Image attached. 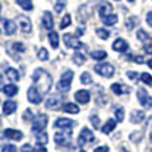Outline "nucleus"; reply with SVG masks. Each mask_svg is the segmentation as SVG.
<instances>
[{
	"mask_svg": "<svg viewBox=\"0 0 152 152\" xmlns=\"http://www.w3.org/2000/svg\"><path fill=\"white\" fill-rule=\"evenodd\" d=\"M32 80H34L35 86L37 87L39 91H42V94H45L51 89L52 87V77L47 71H44L43 68H37L32 75Z\"/></svg>",
	"mask_w": 152,
	"mask_h": 152,
	"instance_id": "1",
	"label": "nucleus"
},
{
	"mask_svg": "<svg viewBox=\"0 0 152 152\" xmlns=\"http://www.w3.org/2000/svg\"><path fill=\"white\" fill-rule=\"evenodd\" d=\"M72 79H74V72L72 71H66L63 75H61L60 80L58 83V89L59 91H63L67 92L69 88H71V84H72Z\"/></svg>",
	"mask_w": 152,
	"mask_h": 152,
	"instance_id": "2",
	"label": "nucleus"
},
{
	"mask_svg": "<svg viewBox=\"0 0 152 152\" xmlns=\"http://www.w3.org/2000/svg\"><path fill=\"white\" fill-rule=\"evenodd\" d=\"M48 124V116L45 113H39L36 118L34 119V123H32V131L34 132H42L44 131V128Z\"/></svg>",
	"mask_w": 152,
	"mask_h": 152,
	"instance_id": "3",
	"label": "nucleus"
},
{
	"mask_svg": "<svg viewBox=\"0 0 152 152\" xmlns=\"http://www.w3.org/2000/svg\"><path fill=\"white\" fill-rule=\"evenodd\" d=\"M95 71H96V74L103 76V77H112L113 74H115L113 66H111V64H108V63H102V64L95 66Z\"/></svg>",
	"mask_w": 152,
	"mask_h": 152,
	"instance_id": "4",
	"label": "nucleus"
},
{
	"mask_svg": "<svg viewBox=\"0 0 152 152\" xmlns=\"http://www.w3.org/2000/svg\"><path fill=\"white\" fill-rule=\"evenodd\" d=\"M27 97H28V100L32 103V104H40L43 100L42 92H39V89H37L36 86L29 87L28 91H27Z\"/></svg>",
	"mask_w": 152,
	"mask_h": 152,
	"instance_id": "5",
	"label": "nucleus"
},
{
	"mask_svg": "<svg viewBox=\"0 0 152 152\" xmlns=\"http://www.w3.org/2000/svg\"><path fill=\"white\" fill-rule=\"evenodd\" d=\"M136 96L139 103L143 105L144 108H151L152 107V97L148 95V92L143 88H139L136 92Z\"/></svg>",
	"mask_w": 152,
	"mask_h": 152,
	"instance_id": "6",
	"label": "nucleus"
},
{
	"mask_svg": "<svg viewBox=\"0 0 152 152\" xmlns=\"http://www.w3.org/2000/svg\"><path fill=\"white\" fill-rule=\"evenodd\" d=\"M63 40H64V43H66L67 47L72 48V50H79V48L83 47V43H81L76 36H74V35H71V34H66V35H64Z\"/></svg>",
	"mask_w": 152,
	"mask_h": 152,
	"instance_id": "7",
	"label": "nucleus"
},
{
	"mask_svg": "<svg viewBox=\"0 0 152 152\" xmlns=\"http://www.w3.org/2000/svg\"><path fill=\"white\" fill-rule=\"evenodd\" d=\"M95 140V136L94 134H92V131H89L87 127H84L83 129L80 131V135H79V145H84L87 144V143H92Z\"/></svg>",
	"mask_w": 152,
	"mask_h": 152,
	"instance_id": "8",
	"label": "nucleus"
},
{
	"mask_svg": "<svg viewBox=\"0 0 152 152\" xmlns=\"http://www.w3.org/2000/svg\"><path fill=\"white\" fill-rule=\"evenodd\" d=\"M72 137V131L67 132H56L55 134V142L59 145H67L69 143V139Z\"/></svg>",
	"mask_w": 152,
	"mask_h": 152,
	"instance_id": "9",
	"label": "nucleus"
},
{
	"mask_svg": "<svg viewBox=\"0 0 152 152\" xmlns=\"http://www.w3.org/2000/svg\"><path fill=\"white\" fill-rule=\"evenodd\" d=\"M61 104V97L59 95H52L45 100V107L50 110H59Z\"/></svg>",
	"mask_w": 152,
	"mask_h": 152,
	"instance_id": "10",
	"label": "nucleus"
},
{
	"mask_svg": "<svg viewBox=\"0 0 152 152\" xmlns=\"http://www.w3.org/2000/svg\"><path fill=\"white\" fill-rule=\"evenodd\" d=\"M18 21H19V26H20L21 31L26 32V34H29L32 31V24H31V20H29L27 16H23V15H19L18 18Z\"/></svg>",
	"mask_w": 152,
	"mask_h": 152,
	"instance_id": "11",
	"label": "nucleus"
},
{
	"mask_svg": "<svg viewBox=\"0 0 152 152\" xmlns=\"http://www.w3.org/2000/svg\"><path fill=\"white\" fill-rule=\"evenodd\" d=\"M75 99L76 102H79L80 104H87L91 99V94H89L88 89H80L75 94Z\"/></svg>",
	"mask_w": 152,
	"mask_h": 152,
	"instance_id": "12",
	"label": "nucleus"
},
{
	"mask_svg": "<svg viewBox=\"0 0 152 152\" xmlns=\"http://www.w3.org/2000/svg\"><path fill=\"white\" fill-rule=\"evenodd\" d=\"M3 136L7 139H12V140H21L23 139V132L18 131V129H12V128H7L3 132Z\"/></svg>",
	"mask_w": 152,
	"mask_h": 152,
	"instance_id": "13",
	"label": "nucleus"
},
{
	"mask_svg": "<svg viewBox=\"0 0 152 152\" xmlns=\"http://www.w3.org/2000/svg\"><path fill=\"white\" fill-rule=\"evenodd\" d=\"M53 126L58 127V128H61V129H69L75 126V121L71 120V119H67V118H60L55 121Z\"/></svg>",
	"mask_w": 152,
	"mask_h": 152,
	"instance_id": "14",
	"label": "nucleus"
},
{
	"mask_svg": "<svg viewBox=\"0 0 152 152\" xmlns=\"http://www.w3.org/2000/svg\"><path fill=\"white\" fill-rule=\"evenodd\" d=\"M112 48L116 52H126V51L128 50V43L124 39H121V37H118V39L112 43Z\"/></svg>",
	"mask_w": 152,
	"mask_h": 152,
	"instance_id": "15",
	"label": "nucleus"
},
{
	"mask_svg": "<svg viewBox=\"0 0 152 152\" xmlns=\"http://www.w3.org/2000/svg\"><path fill=\"white\" fill-rule=\"evenodd\" d=\"M42 24L45 29H52L53 27V18H52V13L45 11L43 13V19H42Z\"/></svg>",
	"mask_w": 152,
	"mask_h": 152,
	"instance_id": "16",
	"label": "nucleus"
},
{
	"mask_svg": "<svg viewBox=\"0 0 152 152\" xmlns=\"http://www.w3.org/2000/svg\"><path fill=\"white\" fill-rule=\"evenodd\" d=\"M16 108H18V103L15 100H7L3 104V112L5 115H11V113H13L16 111Z\"/></svg>",
	"mask_w": 152,
	"mask_h": 152,
	"instance_id": "17",
	"label": "nucleus"
},
{
	"mask_svg": "<svg viewBox=\"0 0 152 152\" xmlns=\"http://www.w3.org/2000/svg\"><path fill=\"white\" fill-rule=\"evenodd\" d=\"M144 118H145V113L143 112V111H137V110H135L134 112L131 113V123H134V124H139V123H142V121L144 120Z\"/></svg>",
	"mask_w": 152,
	"mask_h": 152,
	"instance_id": "18",
	"label": "nucleus"
},
{
	"mask_svg": "<svg viewBox=\"0 0 152 152\" xmlns=\"http://www.w3.org/2000/svg\"><path fill=\"white\" fill-rule=\"evenodd\" d=\"M111 89L113 91V94L116 95H123L124 92H129V88L127 86H124V84L121 83H115L111 86Z\"/></svg>",
	"mask_w": 152,
	"mask_h": 152,
	"instance_id": "19",
	"label": "nucleus"
},
{
	"mask_svg": "<svg viewBox=\"0 0 152 152\" xmlns=\"http://www.w3.org/2000/svg\"><path fill=\"white\" fill-rule=\"evenodd\" d=\"M1 91L4 92L7 96H15V95H18L19 88L15 86V84H8V86H4V87H3Z\"/></svg>",
	"mask_w": 152,
	"mask_h": 152,
	"instance_id": "20",
	"label": "nucleus"
},
{
	"mask_svg": "<svg viewBox=\"0 0 152 152\" xmlns=\"http://www.w3.org/2000/svg\"><path fill=\"white\" fill-rule=\"evenodd\" d=\"M115 128H116V121L113 120V119H110V120H107V123L102 127V132L103 134H110V132H112Z\"/></svg>",
	"mask_w": 152,
	"mask_h": 152,
	"instance_id": "21",
	"label": "nucleus"
},
{
	"mask_svg": "<svg viewBox=\"0 0 152 152\" xmlns=\"http://www.w3.org/2000/svg\"><path fill=\"white\" fill-rule=\"evenodd\" d=\"M4 31L7 35H12L16 32V24L12 20H4Z\"/></svg>",
	"mask_w": 152,
	"mask_h": 152,
	"instance_id": "22",
	"label": "nucleus"
},
{
	"mask_svg": "<svg viewBox=\"0 0 152 152\" xmlns=\"http://www.w3.org/2000/svg\"><path fill=\"white\" fill-rule=\"evenodd\" d=\"M99 13H100L102 18H104V16L112 13V5H111L110 3H103V4L100 5V8H99Z\"/></svg>",
	"mask_w": 152,
	"mask_h": 152,
	"instance_id": "23",
	"label": "nucleus"
},
{
	"mask_svg": "<svg viewBox=\"0 0 152 152\" xmlns=\"http://www.w3.org/2000/svg\"><path fill=\"white\" fill-rule=\"evenodd\" d=\"M102 20L105 26H113V24L118 23V15H115V13H110V15L102 18Z\"/></svg>",
	"mask_w": 152,
	"mask_h": 152,
	"instance_id": "24",
	"label": "nucleus"
},
{
	"mask_svg": "<svg viewBox=\"0 0 152 152\" xmlns=\"http://www.w3.org/2000/svg\"><path fill=\"white\" fill-rule=\"evenodd\" d=\"M63 110H64V112L72 113V115H76V113H79V111H80L77 105L74 104V103H67V104H64Z\"/></svg>",
	"mask_w": 152,
	"mask_h": 152,
	"instance_id": "25",
	"label": "nucleus"
},
{
	"mask_svg": "<svg viewBox=\"0 0 152 152\" xmlns=\"http://www.w3.org/2000/svg\"><path fill=\"white\" fill-rule=\"evenodd\" d=\"M48 40H50L52 48L59 47V35H58V32H55V31L50 32V35H48Z\"/></svg>",
	"mask_w": 152,
	"mask_h": 152,
	"instance_id": "26",
	"label": "nucleus"
},
{
	"mask_svg": "<svg viewBox=\"0 0 152 152\" xmlns=\"http://www.w3.org/2000/svg\"><path fill=\"white\" fill-rule=\"evenodd\" d=\"M72 61L76 64V66H81V64L86 63V56L81 52H75L72 55Z\"/></svg>",
	"mask_w": 152,
	"mask_h": 152,
	"instance_id": "27",
	"label": "nucleus"
},
{
	"mask_svg": "<svg viewBox=\"0 0 152 152\" xmlns=\"http://www.w3.org/2000/svg\"><path fill=\"white\" fill-rule=\"evenodd\" d=\"M16 3H18V5H20V7L26 11L34 10V4H32L31 0H16Z\"/></svg>",
	"mask_w": 152,
	"mask_h": 152,
	"instance_id": "28",
	"label": "nucleus"
},
{
	"mask_svg": "<svg viewBox=\"0 0 152 152\" xmlns=\"http://www.w3.org/2000/svg\"><path fill=\"white\" fill-rule=\"evenodd\" d=\"M5 74H7V77L10 79L11 81H18L19 80V72H18V69L8 68L7 71H5Z\"/></svg>",
	"mask_w": 152,
	"mask_h": 152,
	"instance_id": "29",
	"label": "nucleus"
},
{
	"mask_svg": "<svg viewBox=\"0 0 152 152\" xmlns=\"http://www.w3.org/2000/svg\"><path fill=\"white\" fill-rule=\"evenodd\" d=\"M36 142H37V144H39V145H45L48 143V135L45 134L44 131L39 132V134H37V136H36Z\"/></svg>",
	"mask_w": 152,
	"mask_h": 152,
	"instance_id": "30",
	"label": "nucleus"
},
{
	"mask_svg": "<svg viewBox=\"0 0 152 152\" xmlns=\"http://www.w3.org/2000/svg\"><path fill=\"white\" fill-rule=\"evenodd\" d=\"M91 58L95 59V60H103V59L107 58V52L105 51H92Z\"/></svg>",
	"mask_w": 152,
	"mask_h": 152,
	"instance_id": "31",
	"label": "nucleus"
},
{
	"mask_svg": "<svg viewBox=\"0 0 152 152\" xmlns=\"http://www.w3.org/2000/svg\"><path fill=\"white\" fill-rule=\"evenodd\" d=\"M137 24H139V19H137L136 16H129L126 21V26L128 29H132L135 26H137Z\"/></svg>",
	"mask_w": 152,
	"mask_h": 152,
	"instance_id": "32",
	"label": "nucleus"
},
{
	"mask_svg": "<svg viewBox=\"0 0 152 152\" xmlns=\"http://www.w3.org/2000/svg\"><path fill=\"white\" fill-rule=\"evenodd\" d=\"M71 21H72L71 15H69V13H66V15L63 16V19H61V21H60V28H61V29L67 28V27L71 24Z\"/></svg>",
	"mask_w": 152,
	"mask_h": 152,
	"instance_id": "33",
	"label": "nucleus"
},
{
	"mask_svg": "<svg viewBox=\"0 0 152 152\" xmlns=\"http://www.w3.org/2000/svg\"><path fill=\"white\" fill-rule=\"evenodd\" d=\"M48 56H50V53H48L47 48H43V47H42L39 51H37V58H39L42 61H45V60H47Z\"/></svg>",
	"mask_w": 152,
	"mask_h": 152,
	"instance_id": "34",
	"label": "nucleus"
},
{
	"mask_svg": "<svg viewBox=\"0 0 152 152\" xmlns=\"http://www.w3.org/2000/svg\"><path fill=\"white\" fill-rule=\"evenodd\" d=\"M115 116H116V121H118V123H121V121L124 120V108H121V107L116 108Z\"/></svg>",
	"mask_w": 152,
	"mask_h": 152,
	"instance_id": "35",
	"label": "nucleus"
},
{
	"mask_svg": "<svg viewBox=\"0 0 152 152\" xmlns=\"http://www.w3.org/2000/svg\"><path fill=\"white\" fill-rule=\"evenodd\" d=\"M80 81L83 84H91L92 77H91V75H89V72H83V74L80 75Z\"/></svg>",
	"mask_w": 152,
	"mask_h": 152,
	"instance_id": "36",
	"label": "nucleus"
},
{
	"mask_svg": "<svg viewBox=\"0 0 152 152\" xmlns=\"http://www.w3.org/2000/svg\"><path fill=\"white\" fill-rule=\"evenodd\" d=\"M140 80L144 84H147V86H152V76L150 74H147V72H143L142 76H140Z\"/></svg>",
	"mask_w": 152,
	"mask_h": 152,
	"instance_id": "37",
	"label": "nucleus"
},
{
	"mask_svg": "<svg viewBox=\"0 0 152 152\" xmlns=\"http://www.w3.org/2000/svg\"><path fill=\"white\" fill-rule=\"evenodd\" d=\"M96 35L100 37V39H104V40H107L108 37H110V32H108L107 29H103V28H97Z\"/></svg>",
	"mask_w": 152,
	"mask_h": 152,
	"instance_id": "38",
	"label": "nucleus"
},
{
	"mask_svg": "<svg viewBox=\"0 0 152 152\" xmlns=\"http://www.w3.org/2000/svg\"><path fill=\"white\" fill-rule=\"evenodd\" d=\"M136 36H137V39H139L140 42H147L148 40V34L144 31V29H139L137 34H136Z\"/></svg>",
	"mask_w": 152,
	"mask_h": 152,
	"instance_id": "39",
	"label": "nucleus"
},
{
	"mask_svg": "<svg viewBox=\"0 0 152 152\" xmlns=\"http://www.w3.org/2000/svg\"><path fill=\"white\" fill-rule=\"evenodd\" d=\"M64 7H66V0H58V3L55 5V11L58 13H60L64 10Z\"/></svg>",
	"mask_w": 152,
	"mask_h": 152,
	"instance_id": "40",
	"label": "nucleus"
},
{
	"mask_svg": "<svg viewBox=\"0 0 152 152\" xmlns=\"http://www.w3.org/2000/svg\"><path fill=\"white\" fill-rule=\"evenodd\" d=\"M23 119H24V121L32 120V119H34V113H32V111H31V110H26V111H24Z\"/></svg>",
	"mask_w": 152,
	"mask_h": 152,
	"instance_id": "41",
	"label": "nucleus"
},
{
	"mask_svg": "<svg viewBox=\"0 0 152 152\" xmlns=\"http://www.w3.org/2000/svg\"><path fill=\"white\" fill-rule=\"evenodd\" d=\"M142 137H143L142 132H134V134L131 135V140L132 142H135V143H139L140 140H142Z\"/></svg>",
	"mask_w": 152,
	"mask_h": 152,
	"instance_id": "42",
	"label": "nucleus"
},
{
	"mask_svg": "<svg viewBox=\"0 0 152 152\" xmlns=\"http://www.w3.org/2000/svg\"><path fill=\"white\" fill-rule=\"evenodd\" d=\"M1 152H18V150H16V147L13 144H5L1 148Z\"/></svg>",
	"mask_w": 152,
	"mask_h": 152,
	"instance_id": "43",
	"label": "nucleus"
},
{
	"mask_svg": "<svg viewBox=\"0 0 152 152\" xmlns=\"http://www.w3.org/2000/svg\"><path fill=\"white\" fill-rule=\"evenodd\" d=\"M13 50L19 51V52H24V51H26V47H24L21 43H13Z\"/></svg>",
	"mask_w": 152,
	"mask_h": 152,
	"instance_id": "44",
	"label": "nucleus"
},
{
	"mask_svg": "<svg viewBox=\"0 0 152 152\" xmlns=\"http://www.w3.org/2000/svg\"><path fill=\"white\" fill-rule=\"evenodd\" d=\"M127 76H128V77L131 79L132 81H135V83H136V81H137V76H139V75H137V72L128 71V72H127Z\"/></svg>",
	"mask_w": 152,
	"mask_h": 152,
	"instance_id": "45",
	"label": "nucleus"
},
{
	"mask_svg": "<svg viewBox=\"0 0 152 152\" xmlns=\"http://www.w3.org/2000/svg\"><path fill=\"white\" fill-rule=\"evenodd\" d=\"M91 121H92V124H94V127L95 128H99V123H100V119L97 118V116H91Z\"/></svg>",
	"mask_w": 152,
	"mask_h": 152,
	"instance_id": "46",
	"label": "nucleus"
},
{
	"mask_svg": "<svg viewBox=\"0 0 152 152\" xmlns=\"http://www.w3.org/2000/svg\"><path fill=\"white\" fill-rule=\"evenodd\" d=\"M20 151L21 152H32V151H34V148H32L31 144H28V143H27V144H24L23 147H21Z\"/></svg>",
	"mask_w": 152,
	"mask_h": 152,
	"instance_id": "47",
	"label": "nucleus"
},
{
	"mask_svg": "<svg viewBox=\"0 0 152 152\" xmlns=\"http://www.w3.org/2000/svg\"><path fill=\"white\" fill-rule=\"evenodd\" d=\"M94 152H110V150H108L107 145H103V147H97Z\"/></svg>",
	"mask_w": 152,
	"mask_h": 152,
	"instance_id": "48",
	"label": "nucleus"
},
{
	"mask_svg": "<svg viewBox=\"0 0 152 152\" xmlns=\"http://www.w3.org/2000/svg\"><path fill=\"white\" fill-rule=\"evenodd\" d=\"M32 152H47V150L44 148V145H39V144H37V147L35 148Z\"/></svg>",
	"mask_w": 152,
	"mask_h": 152,
	"instance_id": "49",
	"label": "nucleus"
},
{
	"mask_svg": "<svg viewBox=\"0 0 152 152\" xmlns=\"http://www.w3.org/2000/svg\"><path fill=\"white\" fill-rule=\"evenodd\" d=\"M147 24H148L150 27H152V11L147 13Z\"/></svg>",
	"mask_w": 152,
	"mask_h": 152,
	"instance_id": "50",
	"label": "nucleus"
},
{
	"mask_svg": "<svg viewBox=\"0 0 152 152\" xmlns=\"http://www.w3.org/2000/svg\"><path fill=\"white\" fill-rule=\"evenodd\" d=\"M134 61H136V63H139V64H143L144 63V59L142 58V56H135L134 59H132Z\"/></svg>",
	"mask_w": 152,
	"mask_h": 152,
	"instance_id": "51",
	"label": "nucleus"
},
{
	"mask_svg": "<svg viewBox=\"0 0 152 152\" xmlns=\"http://www.w3.org/2000/svg\"><path fill=\"white\" fill-rule=\"evenodd\" d=\"M144 51H145V53H150V55H152V44L144 45Z\"/></svg>",
	"mask_w": 152,
	"mask_h": 152,
	"instance_id": "52",
	"label": "nucleus"
},
{
	"mask_svg": "<svg viewBox=\"0 0 152 152\" xmlns=\"http://www.w3.org/2000/svg\"><path fill=\"white\" fill-rule=\"evenodd\" d=\"M147 64H148V67H150V68L152 69V59H150V60L147 61Z\"/></svg>",
	"mask_w": 152,
	"mask_h": 152,
	"instance_id": "53",
	"label": "nucleus"
},
{
	"mask_svg": "<svg viewBox=\"0 0 152 152\" xmlns=\"http://www.w3.org/2000/svg\"><path fill=\"white\" fill-rule=\"evenodd\" d=\"M83 32H84V29H81V28H79V29H77V35L83 34Z\"/></svg>",
	"mask_w": 152,
	"mask_h": 152,
	"instance_id": "54",
	"label": "nucleus"
},
{
	"mask_svg": "<svg viewBox=\"0 0 152 152\" xmlns=\"http://www.w3.org/2000/svg\"><path fill=\"white\" fill-rule=\"evenodd\" d=\"M1 84H3V76L0 75V86H1Z\"/></svg>",
	"mask_w": 152,
	"mask_h": 152,
	"instance_id": "55",
	"label": "nucleus"
},
{
	"mask_svg": "<svg viewBox=\"0 0 152 152\" xmlns=\"http://www.w3.org/2000/svg\"><path fill=\"white\" fill-rule=\"evenodd\" d=\"M121 152H129V151H127L126 148H121Z\"/></svg>",
	"mask_w": 152,
	"mask_h": 152,
	"instance_id": "56",
	"label": "nucleus"
},
{
	"mask_svg": "<svg viewBox=\"0 0 152 152\" xmlns=\"http://www.w3.org/2000/svg\"><path fill=\"white\" fill-rule=\"evenodd\" d=\"M128 1H129V3H132V1H135V0H128Z\"/></svg>",
	"mask_w": 152,
	"mask_h": 152,
	"instance_id": "57",
	"label": "nucleus"
},
{
	"mask_svg": "<svg viewBox=\"0 0 152 152\" xmlns=\"http://www.w3.org/2000/svg\"><path fill=\"white\" fill-rule=\"evenodd\" d=\"M79 152H86V151H84V150H81V151H79Z\"/></svg>",
	"mask_w": 152,
	"mask_h": 152,
	"instance_id": "58",
	"label": "nucleus"
},
{
	"mask_svg": "<svg viewBox=\"0 0 152 152\" xmlns=\"http://www.w3.org/2000/svg\"><path fill=\"white\" fill-rule=\"evenodd\" d=\"M0 11H1V5H0Z\"/></svg>",
	"mask_w": 152,
	"mask_h": 152,
	"instance_id": "59",
	"label": "nucleus"
},
{
	"mask_svg": "<svg viewBox=\"0 0 152 152\" xmlns=\"http://www.w3.org/2000/svg\"><path fill=\"white\" fill-rule=\"evenodd\" d=\"M118 1H119V0H118Z\"/></svg>",
	"mask_w": 152,
	"mask_h": 152,
	"instance_id": "60",
	"label": "nucleus"
}]
</instances>
